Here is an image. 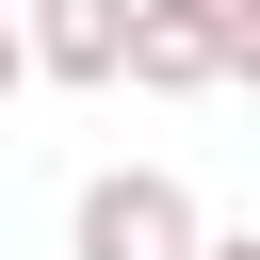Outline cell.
Returning a JSON list of instances; mask_svg holds the SVG:
<instances>
[{
  "instance_id": "obj_1",
  "label": "cell",
  "mask_w": 260,
  "mask_h": 260,
  "mask_svg": "<svg viewBox=\"0 0 260 260\" xmlns=\"http://www.w3.org/2000/svg\"><path fill=\"white\" fill-rule=\"evenodd\" d=\"M211 228H195V179L179 162H98L81 179V211H65V260H195Z\"/></svg>"
},
{
  "instance_id": "obj_2",
  "label": "cell",
  "mask_w": 260,
  "mask_h": 260,
  "mask_svg": "<svg viewBox=\"0 0 260 260\" xmlns=\"http://www.w3.org/2000/svg\"><path fill=\"white\" fill-rule=\"evenodd\" d=\"M130 81L146 98H211L228 81V0H146L130 16Z\"/></svg>"
},
{
  "instance_id": "obj_3",
  "label": "cell",
  "mask_w": 260,
  "mask_h": 260,
  "mask_svg": "<svg viewBox=\"0 0 260 260\" xmlns=\"http://www.w3.org/2000/svg\"><path fill=\"white\" fill-rule=\"evenodd\" d=\"M130 16L146 0H32V81H130Z\"/></svg>"
},
{
  "instance_id": "obj_4",
  "label": "cell",
  "mask_w": 260,
  "mask_h": 260,
  "mask_svg": "<svg viewBox=\"0 0 260 260\" xmlns=\"http://www.w3.org/2000/svg\"><path fill=\"white\" fill-rule=\"evenodd\" d=\"M228 81H260V0H228Z\"/></svg>"
},
{
  "instance_id": "obj_5",
  "label": "cell",
  "mask_w": 260,
  "mask_h": 260,
  "mask_svg": "<svg viewBox=\"0 0 260 260\" xmlns=\"http://www.w3.org/2000/svg\"><path fill=\"white\" fill-rule=\"evenodd\" d=\"M16 81H32V16H0V98H16Z\"/></svg>"
},
{
  "instance_id": "obj_6",
  "label": "cell",
  "mask_w": 260,
  "mask_h": 260,
  "mask_svg": "<svg viewBox=\"0 0 260 260\" xmlns=\"http://www.w3.org/2000/svg\"><path fill=\"white\" fill-rule=\"evenodd\" d=\"M195 260H260V228H211V244H195Z\"/></svg>"
}]
</instances>
